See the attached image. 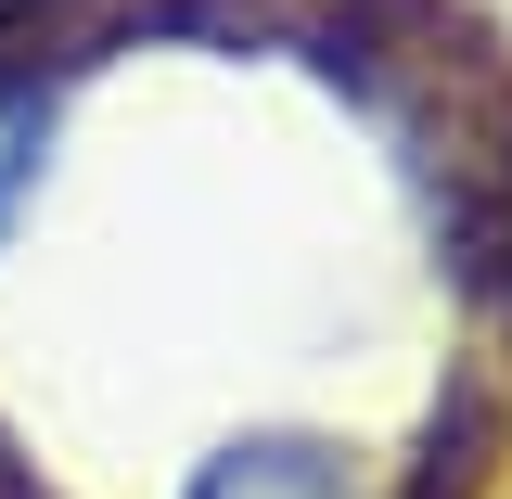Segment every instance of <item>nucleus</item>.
I'll return each instance as SVG.
<instances>
[{"label": "nucleus", "mask_w": 512, "mask_h": 499, "mask_svg": "<svg viewBox=\"0 0 512 499\" xmlns=\"http://www.w3.org/2000/svg\"><path fill=\"white\" fill-rule=\"evenodd\" d=\"M192 499H346V448L333 436H244L192 474Z\"/></svg>", "instance_id": "1"}, {"label": "nucleus", "mask_w": 512, "mask_h": 499, "mask_svg": "<svg viewBox=\"0 0 512 499\" xmlns=\"http://www.w3.org/2000/svg\"><path fill=\"white\" fill-rule=\"evenodd\" d=\"M52 116H64L52 77H39V64H0V244H13V218L39 205V180H52Z\"/></svg>", "instance_id": "2"}]
</instances>
